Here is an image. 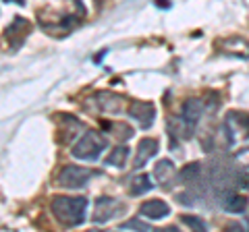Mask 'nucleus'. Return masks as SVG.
Here are the masks:
<instances>
[{"mask_svg":"<svg viewBox=\"0 0 249 232\" xmlns=\"http://www.w3.org/2000/svg\"><path fill=\"white\" fill-rule=\"evenodd\" d=\"M89 201L85 197H54L50 203V210L62 226L75 228L83 224L85 212H88Z\"/></svg>","mask_w":249,"mask_h":232,"instance_id":"f257e3e1","label":"nucleus"},{"mask_svg":"<svg viewBox=\"0 0 249 232\" xmlns=\"http://www.w3.org/2000/svg\"><path fill=\"white\" fill-rule=\"evenodd\" d=\"M201 114H204V102L197 98H191L187 99V102L183 104V110L181 114H178L177 118V131H173V133H177L181 139H189L193 133H196V127L197 122L201 118Z\"/></svg>","mask_w":249,"mask_h":232,"instance_id":"f03ea898","label":"nucleus"},{"mask_svg":"<svg viewBox=\"0 0 249 232\" xmlns=\"http://www.w3.org/2000/svg\"><path fill=\"white\" fill-rule=\"evenodd\" d=\"M108 148V139L100 133V131H85L83 137L75 143L73 148V156L77 160H85V162H93L100 158V153Z\"/></svg>","mask_w":249,"mask_h":232,"instance_id":"7ed1b4c3","label":"nucleus"},{"mask_svg":"<svg viewBox=\"0 0 249 232\" xmlns=\"http://www.w3.org/2000/svg\"><path fill=\"white\" fill-rule=\"evenodd\" d=\"M224 133H227L229 145L237 148L249 141V114H239L231 112L224 120Z\"/></svg>","mask_w":249,"mask_h":232,"instance_id":"20e7f679","label":"nucleus"},{"mask_svg":"<svg viewBox=\"0 0 249 232\" xmlns=\"http://www.w3.org/2000/svg\"><path fill=\"white\" fill-rule=\"evenodd\" d=\"M93 176H100L98 170H89V168H83V166H65L58 172L56 182L65 189H81L93 179Z\"/></svg>","mask_w":249,"mask_h":232,"instance_id":"39448f33","label":"nucleus"},{"mask_svg":"<svg viewBox=\"0 0 249 232\" xmlns=\"http://www.w3.org/2000/svg\"><path fill=\"white\" fill-rule=\"evenodd\" d=\"M123 210H124V203H121V201H116L112 197H98L96 207H93V222L104 224L108 220L116 218Z\"/></svg>","mask_w":249,"mask_h":232,"instance_id":"423d86ee","label":"nucleus"},{"mask_svg":"<svg viewBox=\"0 0 249 232\" xmlns=\"http://www.w3.org/2000/svg\"><path fill=\"white\" fill-rule=\"evenodd\" d=\"M29 29H31L29 21H25L23 17H15L11 25L6 27V33H4V40L9 42V48L17 50L19 46L25 42V37L29 35Z\"/></svg>","mask_w":249,"mask_h":232,"instance_id":"0eeeda50","label":"nucleus"},{"mask_svg":"<svg viewBox=\"0 0 249 232\" xmlns=\"http://www.w3.org/2000/svg\"><path fill=\"white\" fill-rule=\"evenodd\" d=\"M129 116L135 118L142 125V129H150L156 118V108L150 102H133L129 106Z\"/></svg>","mask_w":249,"mask_h":232,"instance_id":"6e6552de","label":"nucleus"},{"mask_svg":"<svg viewBox=\"0 0 249 232\" xmlns=\"http://www.w3.org/2000/svg\"><path fill=\"white\" fill-rule=\"evenodd\" d=\"M220 46V52H224L227 56H235V58H249V42L243 40V37H227L224 42L218 44Z\"/></svg>","mask_w":249,"mask_h":232,"instance_id":"1a4fd4ad","label":"nucleus"},{"mask_svg":"<svg viewBox=\"0 0 249 232\" xmlns=\"http://www.w3.org/2000/svg\"><path fill=\"white\" fill-rule=\"evenodd\" d=\"M139 214L147 220H162L170 214V207L162 199H150V201H145V203L139 205Z\"/></svg>","mask_w":249,"mask_h":232,"instance_id":"9d476101","label":"nucleus"},{"mask_svg":"<svg viewBox=\"0 0 249 232\" xmlns=\"http://www.w3.org/2000/svg\"><path fill=\"white\" fill-rule=\"evenodd\" d=\"M158 148H160V143L156 141V139L152 137H147V139H142L137 145V158H135V168H142L145 166V162L147 160H152L156 153H158Z\"/></svg>","mask_w":249,"mask_h":232,"instance_id":"9b49d317","label":"nucleus"},{"mask_svg":"<svg viewBox=\"0 0 249 232\" xmlns=\"http://www.w3.org/2000/svg\"><path fill=\"white\" fill-rule=\"evenodd\" d=\"M96 102L100 106V110L102 112H121L123 108V98L121 96H114V94H108V91H100V94L96 96Z\"/></svg>","mask_w":249,"mask_h":232,"instance_id":"f8f14e48","label":"nucleus"},{"mask_svg":"<svg viewBox=\"0 0 249 232\" xmlns=\"http://www.w3.org/2000/svg\"><path fill=\"white\" fill-rule=\"evenodd\" d=\"M152 187H154V182H152V179L147 174L133 176V179L129 181V193H131V195H135V197L145 195L147 191H152Z\"/></svg>","mask_w":249,"mask_h":232,"instance_id":"ddd939ff","label":"nucleus"},{"mask_svg":"<svg viewBox=\"0 0 249 232\" xmlns=\"http://www.w3.org/2000/svg\"><path fill=\"white\" fill-rule=\"evenodd\" d=\"M154 176L158 179L160 184H166L175 176V164L170 160H160L154 168Z\"/></svg>","mask_w":249,"mask_h":232,"instance_id":"4468645a","label":"nucleus"},{"mask_svg":"<svg viewBox=\"0 0 249 232\" xmlns=\"http://www.w3.org/2000/svg\"><path fill=\"white\" fill-rule=\"evenodd\" d=\"M127 158H129V148L127 145H116V148L108 153L106 164H110L114 168H123L124 164H127Z\"/></svg>","mask_w":249,"mask_h":232,"instance_id":"2eb2a0df","label":"nucleus"},{"mask_svg":"<svg viewBox=\"0 0 249 232\" xmlns=\"http://www.w3.org/2000/svg\"><path fill=\"white\" fill-rule=\"evenodd\" d=\"M222 207L229 214H243L247 207V197L243 195H227V199L222 201Z\"/></svg>","mask_w":249,"mask_h":232,"instance_id":"dca6fc26","label":"nucleus"},{"mask_svg":"<svg viewBox=\"0 0 249 232\" xmlns=\"http://www.w3.org/2000/svg\"><path fill=\"white\" fill-rule=\"evenodd\" d=\"M199 176H201V166L197 162H193V164H187L181 172H178V181L181 182H196V181H199Z\"/></svg>","mask_w":249,"mask_h":232,"instance_id":"f3484780","label":"nucleus"},{"mask_svg":"<svg viewBox=\"0 0 249 232\" xmlns=\"http://www.w3.org/2000/svg\"><path fill=\"white\" fill-rule=\"evenodd\" d=\"M183 224H187V226H191L193 230H199V232H204V230H208V224L201 220V218H197V215H183Z\"/></svg>","mask_w":249,"mask_h":232,"instance_id":"a211bd4d","label":"nucleus"},{"mask_svg":"<svg viewBox=\"0 0 249 232\" xmlns=\"http://www.w3.org/2000/svg\"><path fill=\"white\" fill-rule=\"evenodd\" d=\"M131 228H135V230H154L150 224H145L142 220H129V222L121 224V230H131Z\"/></svg>","mask_w":249,"mask_h":232,"instance_id":"6ab92c4d","label":"nucleus"},{"mask_svg":"<svg viewBox=\"0 0 249 232\" xmlns=\"http://www.w3.org/2000/svg\"><path fill=\"white\" fill-rule=\"evenodd\" d=\"M110 127L116 129L114 135L119 137V139H131V137H133V129L127 127V125H121V122H119V125H114V122H110Z\"/></svg>","mask_w":249,"mask_h":232,"instance_id":"aec40b11","label":"nucleus"},{"mask_svg":"<svg viewBox=\"0 0 249 232\" xmlns=\"http://www.w3.org/2000/svg\"><path fill=\"white\" fill-rule=\"evenodd\" d=\"M237 184L241 189H245V191H249V166H245V168H241V172L237 174Z\"/></svg>","mask_w":249,"mask_h":232,"instance_id":"412c9836","label":"nucleus"},{"mask_svg":"<svg viewBox=\"0 0 249 232\" xmlns=\"http://www.w3.org/2000/svg\"><path fill=\"white\" fill-rule=\"evenodd\" d=\"M196 195H191V193H181V195H177V199H178V203H183V205H196V199H193Z\"/></svg>","mask_w":249,"mask_h":232,"instance_id":"4be33fe9","label":"nucleus"},{"mask_svg":"<svg viewBox=\"0 0 249 232\" xmlns=\"http://www.w3.org/2000/svg\"><path fill=\"white\" fill-rule=\"evenodd\" d=\"M237 160L241 162V164L249 166V148H241V153L237 156Z\"/></svg>","mask_w":249,"mask_h":232,"instance_id":"5701e85b","label":"nucleus"},{"mask_svg":"<svg viewBox=\"0 0 249 232\" xmlns=\"http://www.w3.org/2000/svg\"><path fill=\"white\" fill-rule=\"evenodd\" d=\"M156 6H162V9H168L170 2H168V0H156Z\"/></svg>","mask_w":249,"mask_h":232,"instance_id":"b1692460","label":"nucleus"},{"mask_svg":"<svg viewBox=\"0 0 249 232\" xmlns=\"http://www.w3.org/2000/svg\"><path fill=\"white\" fill-rule=\"evenodd\" d=\"M4 2H15V4H19V6H23V4H25V0H4Z\"/></svg>","mask_w":249,"mask_h":232,"instance_id":"393cba45","label":"nucleus"}]
</instances>
